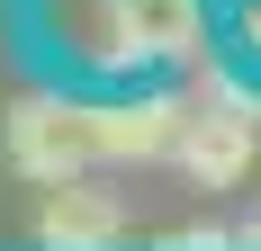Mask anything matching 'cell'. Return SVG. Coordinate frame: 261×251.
<instances>
[{
    "instance_id": "obj_1",
    "label": "cell",
    "mask_w": 261,
    "mask_h": 251,
    "mask_svg": "<svg viewBox=\"0 0 261 251\" xmlns=\"http://www.w3.org/2000/svg\"><path fill=\"white\" fill-rule=\"evenodd\" d=\"M0 144L27 179H81L90 162H108V108H81V99H18L0 117Z\"/></svg>"
},
{
    "instance_id": "obj_2",
    "label": "cell",
    "mask_w": 261,
    "mask_h": 251,
    "mask_svg": "<svg viewBox=\"0 0 261 251\" xmlns=\"http://www.w3.org/2000/svg\"><path fill=\"white\" fill-rule=\"evenodd\" d=\"M171 162H180L198 189H234V179L252 171V99H243L234 81H207V117L180 125Z\"/></svg>"
},
{
    "instance_id": "obj_3",
    "label": "cell",
    "mask_w": 261,
    "mask_h": 251,
    "mask_svg": "<svg viewBox=\"0 0 261 251\" xmlns=\"http://www.w3.org/2000/svg\"><path fill=\"white\" fill-rule=\"evenodd\" d=\"M108 63H180L198 54V0H99Z\"/></svg>"
},
{
    "instance_id": "obj_4",
    "label": "cell",
    "mask_w": 261,
    "mask_h": 251,
    "mask_svg": "<svg viewBox=\"0 0 261 251\" xmlns=\"http://www.w3.org/2000/svg\"><path fill=\"white\" fill-rule=\"evenodd\" d=\"M36 242L45 251H117L126 242V206L108 189H90V179H54L45 215H36Z\"/></svg>"
},
{
    "instance_id": "obj_5",
    "label": "cell",
    "mask_w": 261,
    "mask_h": 251,
    "mask_svg": "<svg viewBox=\"0 0 261 251\" xmlns=\"http://www.w3.org/2000/svg\"><path fill=\"white\" fill-rule=\"evenodd\" d=\"M162 251H243V225H180V233H162Z\"/></svg>"
},
{
    "instance_id": "obj_6",
    "label": "cell",
    "mask_w": 261,
    "mask_h": 251,
    "mask_svg": "<svg viewBox=\"0 0 261 251\" xmlns=\"http://www.w3.org/2000/svg\"><path fill=\"white\" fill-rule=\"evenodd\" d=\"M243 45L261 54V0H252V9H243Z\"/></svg>"
},
{
    "instance_id": "obj_7",
    "label": "cell",
    "mask_w": 261,
    "mask_h": 251,
    "mask_svg": "<svg viewBox=\"0 0 261 251\" xmlns=\"http://www.w3.org/2000/svg\"><path fill=\"white\" fill-rule=\"evenodd\" d=\"M243 251H261V206H252V215H243Z\"/></svg>"
}]
</instances>
